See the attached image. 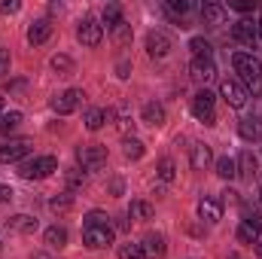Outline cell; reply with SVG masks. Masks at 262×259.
<instances>
[{
    "instance_id": "cell-34",
    "label": "cell",
    "mask_w": 262,
    "mask_h": 259,
    "mask_svg": "<svg viewBox=\"0 0 262 259\" xmlns=\"http://www.w3.org/2000/svg\"><path fill=\"white\" fill-rule=\"evenodd\" d=\"M174 171H177V168H174V159H162V162H159V180L171 183V180H174Z\"/></svg>"
},
{
    "instance_id": "cell-45",
    "label": "cell",
    "mask_w": 262,
    "mask_h": 259,
    "mask_svg": "<svg viewBox=\"0 0 262 259\" xmlns=\"http://www.w3.org/2000/svg\"><path fill=\"white\" fill-rule=\"evenodd\" d=\"M110 189H113V195H122V180H113Z\"/></svg>"
},
{
    "instance_id": "cell-11",
    "label": "cell",
    "mask_w": 262,
    "mask_h": 259,
    "mask_svg": "<svg viewBox=\"0 0 262 259\" xmlns=\"http://www.w3.org/2000/svg\"><path fill=\"white\" fill-rule=\"evenodd\" d=\"M189 76L195 79L198 85H207V82L216 76V64H213V58H192V64H189Z\"/></svg>"
},
{
    "instance_id": "cell-35",
    "label": "cell",
    "mask_w": 262,
    "mask_h": 259,
    "mask_svg": "<svg viewBox=\"0 0 262 259\" xmlns=\"http://www.w3.org/2000/svg\"><path fill=\"white\" fill-rule=\"evenodd\" d=\"M238 238H241L244 244H253V241L259 238V229H253V226H247V223H241V226H238Z\"/></svg>"
},
{
    "instance_id": "cell-39",
    "label": "cell",
    "mask_w": 262,
    "mask_h": 259,
    "mask_svg": "<svg viewBox=\"0 0 262 259\" xmlns=\"http://www.w3.org/2000/svg\"><path fill=\"white\" fill-rule=\"evenodd\" d=\"M18 9H21L18 0H0V12H3V15H12V12H18Z\"/></svg>"
},
{
    "instance_id": "cell-49",
    "label": "cell",
    "mask_w": 262,
    "mask_h": 259,
    "mask_svg": "<svg viewBox=\"0 0 262 259\" xmlns=\"http://www.w3.org/2000/svg\"><path fill=\"white\" fill-rule=\"evenodd\" d=\"M0 113H3V98H0Z\"/></svg>"
},
{
    "instance_id": "cell-21",
    "label": "cell",
    "mask_w": 262,
    "mask_h": 259,
    "mask_svg": "<svg viewBox=\"0 0 262 259\" xmlns=\"http://www.w3.org/2000/svg\"><path fill=\"white\" fill-rule=\"evenodd\" d=\"M43 241H46L52 250H61V247L67 244V229L64 226H49L46 235H43Z\"/></svg>"
},
{
    "instance_id": "cell-6",
    "label": "cell",
    "mask_w": 262,
    "mask_h": 259,
    "mask_svg": "<svg viewBox=\"0 0 262 259\" xmlns=\"http://www.w3.org/2000/svg\"><path fill=\"white\" fill-rule=\"evenodd\" d=\"M31 153V140L28 137H9L0 140V162H18Z\"/></svg>"
},
{
    "instance_id": "cell-14",
    "label": "cell",
    "mask_w": 262,
    "mask_h": 259,
    "mask_svg": "<svg viewBox=\"0 0 262 259\" xmlns=\"http://www.w3.org/2000/svg\"><path fill=\"white\" fill-rule=\"evenodd\" d=\"M198 217H201L204 223H220V220H223V201H216V198H201V201H198Z\"/></svg>"
},
{
    "instance_id": "cell-9",
    "label": "cell",
    "mask_w": 262,
    "mask_h": 259,
    "mask_svg": "<svg viewBox=\"0 0 262 259\" xmlns=\"http://www.w3.org/2000/svg\"><path fill=\"white\" fill-rule=\"evenodd\" d=\"M82 244L89 250H104L113 244V229L110 226H95V229H82Z\"/></svg>"
},
{
    "instance_id": "cell-8",
    "label": "cell",
    "mask_w": 262,
    "mask_h": 259,
    "mask_svg": "<svg viewBox=\"0 0 262 259\" xmlns=\"http://www.w3.org/2000/svg\"><path fill=\"white\" fill-rule=\"evenodd\" d=\"M220 95H223V98H226V104H229V107H235V110H241V107L247 104V98H250V95H247V89H244L238 79H223V82H220Z\"/></svg>"
},
{
    "instance_id": "cell-31",
    "label": "cell",
    "mask_w": 262,
    "mask_h": 259,
    "mask_svg": "<svg viewBox=\"0 0 262 259\" xmlns=\"http://www.w3.org/2000/svg\"><path fill=\"white\" fill-rule=\"evenodd\" d=\"M113 40H116V46H128L131 43V25L128 21H119L113 28Z\"/></svg>"
},
{
    "instance_id": "cell-7",
    "label": "cell",
    "mask_w": 262,
    "mask_h": 259,
    "mask_svg": "<svg viewBox=\"0 0 262 259\" xmlns=\"http://www.w3.org/2000/svg\"><path fill=\"white\" fill-rule=\"evenodd\" d=\"M232 37L241 43V46H256L259 43V25L256 21H250V18H238L235 25H232Z\"/></svg>"
},
{
    "instance_id": "cell-19",
    "label": "cell",
    "mask_w": 262,
    "mask_h": 259,
    "mask_svg": "<svg viewBox=\"0 0 262 259\" xmlns=\"http://www.w3.org/2000/svg\"><path fill=\"white\" fill-rule=\"evenodd\" d=\"M189 162H192V168H195V171H204V168L213 162L210 146H207V143H192V149H189Z\"/></svg>"
},
{
    "instance_id": "cell-46",
    "label": "cell",
    "mask_w": 262,
    "mask_h": 259,
    "mask_svg": "<svg viewBox=\"0 0 262 259\" xmlns=\"http://www.w3.org/2000/svg\"><path fill=\"white\" fill-rule=\"evenodd\" d=\"M128 70H131V67H128V61H119V76H122V79L128 76Z\"/></svg>"
},
{
    "instance_id": "cell-1",
    "label": "cell",
    "mask_w": 262,
    "mask_h": 259,
    "mask_svg": "<svg viewBox=\"0 0 262 259\" xmlns=\"http://www.w3.org/2000/svg\"><path fill=\"white\" fill-rule=\"evenodd\" d=\"M235 73H238V82L247 89V95H262V61L247 55V52H238L232 58Z\"/></svg>"
},
{
    "instance_id": "cell-30",
    "label": "cell",
    "mask_w": 262,
    "mask_h": 259,
    "mask_svg": "<svg viewBox=\"0 0 262 259\" xmlns=\"http://www.w3.org/2000/svg\"><path fill=\"white\" fill-rule=\"evenodd\" d=\"M85 223H82V229H95V226H110V217L104 213V210H89L85 217H82Z\"/></svg>"
},
{
    "instance_id": "cell-10",
    "label": "cell",
    "mask_w": 262,
    "mask_h": 259,
    "mask_svg": "<svg viewBox=\"0 0 262 259\" xmlns=\"http://www.w3.org/2000/svg\"><path fill=\"white\" fill-rule=\"evenodd\" d=\"M82 92L79 89H67V92H61L58 98H52V110L58 113V116H67V113H73L79 104H82Z\"/></svg>"
},
{
    "instance_id": "cell-5",
    "label": "cell",
    "mask_w": 262,
    "mask_h": 259,
    "mask_svg": "<svg viewBox=\"0 0 262 259\" xmlns=\"http://www.w3.org/2000/svg\"><path fill=\"white\" fill-rule=\"evenodd\" d=\"M101 37H104V25H101L98 18H82V21H79V28H76V40H79L82 46L95 49V46L101 43Z\"/></svg>"
},
{
    "instance_id": "cell-20",
    "label": "cell",
    "mask_w": 262,
    "mask_h": 259,
    "mask_svg": "<svg viewBox=\"0 0 262 259\" xmlns=\"http://www.w3.org/2000/svg\"><path fill=\"white\" fill-rule=\"evenodd\" d=\"M226 6L223 3H204L201 6V18H204V25H226Z\"/></svg>"
},
{
    "instance_id": "cell-42",
    "label": "cell",
    "mask_w": 262,
    "mask_h": 259,
    "mask_svg": "<svg viewBox=\"0 0 262 259\" xmlns=\"http://www.w3.org/2000/svg\"><path fill=\"white\" fill-rule=\"evenodd\" d=\"M0 73H9V52L0 49Z\"/></svg>"
},
{
    "instance_id": "cell-13",
    "label": "cell",
    "mask_w": 262,
    "mask_h": 259,
    "mask_svg": "<svg viewBox=\"0 0 262 259\" xmlns=\"http://www.w3.org/2000/svg\"><path fill=\"white\" fill-rule=\"evenodd\" d=\"M171 52V40H168V34H162V31H149L146 34V55L149 58H165Z\"/></svg>"
},
{
    "instance_id": "cell-33",
    "label": "cell",
    "mask_w": 262,
    "mask_h": 259,
    "mask_svg": "<svg viewBox=\"0 0 262 259\" xmlns=\"http://www.w3.org/2000/svg\"><path fill=\"white\" fill-rule=\"evenodd\" d=\"M52 70H55L58 76H70V73H73V61H70L67 55H55V58H52Z\"/></svg>"
},
{
    "instance_id": "cell-50",
    "label": "cell",
    "mask_w": 262,
    "mask_h": 259,
    "mask_svg": "<svg viewBox=\"0 0 262 259\" xmlns=\"http://www.w3.org/2000/svg\"><path fill=\"white\" fill-rule=\"evenodd\" d=\"M259 201H262V189H259Z\"/></svg>"
},
{
    "instance_id": "cell-25",
    "label": "cell",
    "mask_w": 262,
    "mask_h": 259,
    "mask_svg": "<svg viewBox=\"0 0 262 259\" xmlns=\"http://www.w3.org/2000/svg\"><path fill=\"white\" fill-rule=\"evenodd\" d=\"M18 125H21V113H18V110L0 113V134H12Z\"/></svg>"
},
{
    "instance_id": "cell-43",
    "label": "cell",
    "mask_w": 262,
    "mask_h": 259,
    "mask_svg": "<svg viewBox=\"0 0 262 259\" xmlns=\"http://www.w3.org/2000/svg\"><path fill=\"white\" fill-rule=\"evenodd\" d=\"M9 198H12V189H9V186H3V183H0V204H3V201H9Z\"/></svg>"
},
{
    "instance_id": "cell-27",
    "label": "cell",
    "mask_w": 262,
    "mask_h": 259,
    "mask_svg": "<svg viewBox=\"0 0 262 259\" xmlns=\"http://www.w3.org/2000/svg\"><path fill=\"white\" fill-rule=\"evenodd\" d=\"M101 18H104V25H107V28L113 31V28H116V25L122 21V6H119V3H107V6H104V15H101Z\"/></svg>"
},
{
    "instance_id": "cell-48",
    "label": "cell",
    "mask_w": 262,
    "mask_h": 259,
    "mask_svg": "<svg viewBox=\"0 0 262 259\" xmlns=\"http://www.w3.org/2000/svg\"><path fill=\"white\" fill-rule=\"evenodd\" d=\"M229 259H241V256H238V253H232V256H229Z\"/></svg>"
},
{
    "instance_id": "cell-16",
    "label": "cell",
    "mask_w": 262,
    "mask_h": 259,
    "mask_svg": "<svg viewBox=\"0 0 262 259\" xmlns=\"http://www.w3.org/2000/svg\"><path fill=\"white\" fill-rule=\"evenodd\" d=\"M6 229L9 232H18V235H34L37 232V220L28 217V213H15V217L6 220Z\"/></svg>"
},
{
    "instance_id": "cell-47",
    "label": "cell",
    "mask_w": 262,
    "mask_h": 259,
    "mask_svg": "<svg viewBox=\"0 0 262 259\" xmlns=\"http://www.w3.org/2000/svg\"><path fill=\"white\" fill-rule=\"evenodd\" d=\"M259 40H262V18H259Z\"/></svg>"
},
{
    "instance_id": "cell-4",
    "label": "cell",
    "mask_w": 262,
    "mask_h": 259,
    "mask_svg": "<svg viewBox=\"0 0 262 259\" xmlns=\"http://www.w3.org/2000/svg\"><path fill=\"white\" fill-rule=\"evenodd\" d=\"M213 104H216L213 92H207V89L195 92V98H192V116H195L198 122H204V125H213V122H216V110H213Z\"/></svg>"
},
{
    "instance_id": "cell-29",
    "label": "cell",
    "mask_w": 262,
    "mask_h": 259,
    "mask_svg": "<svg viewBox=\"0 0 262 259\" xmlns=\"http://www.w3.org/2000/svg\"><path fill=\"white\" fill-rule=\"evenodd\" d=\"M122 153H125V159L137 162V159H143V143H140L137 137H125V143H122Z\"/></svg>"
},
{
    "instance_id": "cell-23",
    "label": "cell",
    "mask_w": 262,
    "mask_h": 259,
    "mask_svg": "<svg viewBox=\"0 0 262 259\" xmlns=\"http://www.w3.org/2000/svg\"><path fill=\"white\" fill-rule=\"evenodd\" d=\"M82 122H85V128H89V131H98L101 125H104V122H107V113H104L101 107H89Z\"/></svg>"
},
{
    "instance_id": "cell-36",
    "label": "cell",
    "mask_w": 262,
    "mask_h": 259,
    "mask_svg": "<svg viewBox=\"0 0 262 259\" xmlns=\"http://www.w3.org/2000/svg\"><path fill=\"white\" fill-rule=\"evenodd\" d=\"M241 223H247V226H253V229H262V220H259V213H256V210H250L247 204L241 207Z\"/></svg>"
},
{
    "instance_id": "cell-44",
    "label": "cell",
    "mask_w": 262,
    "mask_h": 259,
    "mask_svg": "<svg viewBox=\"0 0 262 259\" xmlns=\"http://www.w3.org/2000/svg\"><path fill=\"white\" fill-rule=\"evenodd\" d=\"M235 195H238V192H232V189H226V192H223V201H226V204H235V201H238Z\"/></svg>"
},
{
    "instance_id": "cell-17",
    "label": "cell",
    "mask_w": 262,
    "mask_h": 259,
    "mask_svg": "<svg viewBox=\"0 0 262 259\" xmlns=\"http://www.w3.org/2000/svg\"><path fill=\"white\" fill-rule=\"evenodd\" d=\"M49 34H52V21H49V18H40V21H34V25L28 28V43H31V46H40V43L49 40Z\"/></svg>"
},
{
    "instance_id": "cell-18",
    "label": "cell",
    "mask_w": 262,
    "mask_h": 259,
    "mask_svg": "<svg viewBox=\"0 0 262 259\" xmlns=\"http://www.w3.org/2000/svg\"><path fill=\"white\" fill-rule=\"evenodd\" d=\"M235 162H238V177H247V180L256 177V171H259V159H256L250 149H244Z\"/></svg>"
},
{
    "instance_id": "cell-32",
    "label": "cell",
    "mask_w": 262,
    "mask_h": 259,
    "mask_svg": "<svg viewBox=\"0 0 262 259\" xmlns=\"http://www.w3.org/2000/svg\"><path fill=\"white\" fill-rule=\"evenodd\" d=\"M119 259H146V253H143V247L140 244H119Z\"/></svg>"
},
{
    "instance_id": "cell-28",
    "label": "cell",
    "mask_w": 262,
    "mask_h": 259,
    "mask_svg": "<svg viewBox=\"0 0 262 259\" xmlns=\"http://www.w3.org/2000/svg\"><path fill=\"white\" fill-rule=\"evenodd\" d=\"M189 49H192V58H210L213 55V49H210V43L204 37H192L189 40Z\"/></svg>"
},
{
    "instance_id": "cell-37",
    "label": "cell",
    "mask_w": 262,
    "mask_h": 259,
    "mask_svg": "<svg viewBox=\"0 0 262 259\" xmlns=\"http://www.w3.org/2000/svg\"><path fill=\"white\" fill-rule=\"evenodd\" d=\"M85 186V177H82V171H67V189L73 192V189H82Z\"/></svg>"
},
{
    "instance_id": "cell-26",
    "label": "cell",
    "mask_w": 262,
    "mask_h": 259,
    "mask_svg": "<svg viewBox=\"0 0 262 259\" xmlns=\"http://www.w3.org/2000/svg\"><path fill=\"white\" fill-rule=\"evenodd\" d=\"M165 12H168L171 18H183L186 12H192V3H189V0H168V3H165Z\"/></svg>"
},
{
    "instance_id": "cell-2",
    "label": "cell",
    "mask_w": 262,
    "mask_h": 259,
    "mask_svg": "<svg viewBox=\"0 0 262 259\" xmlns=\"http://www.w3.org/2000/svg\"><path fill=\"white\" fill-rule=\"evenodd\" d=\"M52 171H58V159L55 156H34V159H28V162L18 165V174L25 180H43Z\"/></svg>"
},
{
    "instance_id": "cell-12",
    "label": "cell",
    "mask_w": 262,
    "mask_h": 259,
    "mask_svg": "<svg viewBox=\"0 0 262 259\" xmlns=\"http://www.w3.org/2000/svg\"><path fill=\"white\" fill-rule=\"evenodd\" d=\"M140 247H143L146 259H162L168 253V244H165V235L162 232H146L143 241H140Z\"/></svg>"
},
{
    "instance_id": "cell-24",
    "label": "cell",
    "mask_w": 262,
    "mask_h": 259,
    "mask_svg": "<svg viewBox=\"0 0 262 259\" xmlns=\"http://www.w3.org/2000/svg\"><path fill=\"white\" fill-rule=\"evenodd\" d=\"M152 213H156V210H152V204H149V201H140V198H137V201H131V207H128L131 220H152Z\"/></svg>"
},
{
    "instance_id": "cell-38",
    "label": "cell",
    "mask_w": 262,
    "mask_h": 259,
    "mask_svg": "<svg viewBox=\"0 0 262 259\" xmlns=\"http://www.w3.org/2000/svg\"><path fill=\"white\" fill-rule=\"evenodd\" d=\"M238 131H241V137H244V140H253V137L259 134V128H256V122H253V119H244V122L238 125Z\"/></svg>"
},
{
    "instance_id": "cell-41",
    "label": "cell",
    "mask_w": 262,
    "mask_h": 259,
    "mask_svg": "<svg viewBox=\"0 0 262 259\" xmlns=\"http://www.w3.org/2000/svg\"><path fill=\"white\" fill-rule=\"evenodd\" d=\"M229 6H232V9H238V12H247V9H253V0H232Z\"/></svg>"
},
{
    "instance_id": "cell-40",
    "label": "cell",
    "mask_w": 262,
    "mask_h": 259,
    "mask_svg": "<svg viewBox=\"0 0 262 259\" xmlns=\"http://www.w3.org/2000/svg\"><path fill=\"white\" fill-rule=\"evenodd\" d=\"M70 201H73L70 195H61V198H52V201H49V207H52V210H67V207H70Z\"/></svg>"
},
{
    "instance_id": "cell-15",
    "label": "cell",
    "mask_w": 262,
    "mask_h": 259,
    "mask_svg": "<svg viewBox=\"0 0 262 259\" xmlns=\"http://www.w3.org/2000/svg\"><path fill=\"white\" fill-rule=\"evenodd\" d=\"M143 122L146 125H152V128H162L165 125V119H168V113H165V107L159 104V101H149V104H143Z\"/></svg>"
},
{
    "instance_id": "cell-22",
    "label": "cell",
    "mask_w": 262,
    "mask_h": 259,
    "mask_svg": "<svg viewBox=\"0 0 262 259\" xmlns=\"http://www.w3.org/2000/svg\"><path fill=\"white\" fill-rule=\"evenodd\" d=\"M216 174H220L223 180H235V177H238V162H235L232 156L216 159Z\"/></svg>"
},
{
    "instance_id": "cell-3",
    "label": "cell",
    "mask_w": 262,
    "mask_h": 259,
    "mask_svg": "<svg viewBox=\"0 0 262 259\" xmlns=\"http://www.w3.org/2000/svg\"><path fill=\"white\" fill-rule=\"evenodd\" d=\"M76 162L82 165V171H101L107 165V149L101 143H82L76 146Z\"/></svg>"
}]
</instances>
